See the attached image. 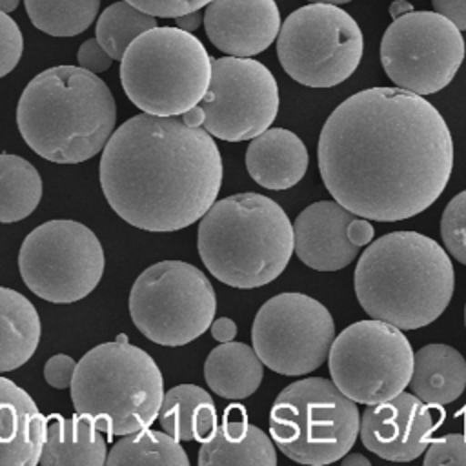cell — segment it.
Here are the masks:
<instances>
[{"instance_id": "6da1fadb", "label": "cell", "mask_w": 466, "mask_h": 466, "mask_svg": "<svg viewBox=\"0 0 466 466\" xmlns=\"http://www.w3.org/2000/svg\"><path fill=\"white\" fill-rule=\"evenodd\" d=\"M317 160L329 195L355 215L395 222L428 209L453 169L446 120L422 95L370 87L322 126Z\"/></svg>"}, {"instance_id": "7a4b0ae2", "label": "cell", "mask_w": 466, "mask_h": 466, "mask_svg": "<svg viewBox=\"0 0 466 466\" xmlns=\"http://www.w3.org/2000/svg\"><path fill=\"white\" fill-rule=\"evenodd\" d=\"M222 158L202 126L142 113L113 131L100 158V186L111 209L153 233L184 229L215 204Z\"/></svg>"}, {"instance_id": "3957f363", "label": "cell", "mask_w": 466, "mask_h": 466, "mask_svg": "<svg viewBox=\"0 0 466 466\" xmlns=\"http://www.w3.org/2000/svg\"><path fill=\"white\" fill-rule=\"evenodd\" d=\"M116 124L107 84L84 67L55 66L22 91L16 126L24 142L44 160L78 164L100 153Z\"/></svg>"}, {"instance_id": "277c9868", "label": "cell", "mask_w": 466, "mask_h": 466, "mask_svg": "<svg viewBox=\"0 0 466 466\" xmlns=\"http://www.w3.org/2000/svg\"><path fill=\"white\" fill-rule=\"evenodd\" d=\"M353 277L360 308L400 329L437 320L455 288L446 249L417 231H393L370 242Z\"/></svg>"}, {"instance_id": "5b68a950", "label": "cell", "mask_w": 466, "mask_h": 466, "mask_svg": "<svg viewBox=\"0 0 466 466\" xmlns=\"http://www.w3.org/2000/svg\"><path fill=\"white\" fill-rule=\"evenodd\" d=\"M197 248L220 282L251 289L275 280L288 266L293 226L286 211L260 193H237L215 204L198 224Z\"/></svg>"}, {"instance_id": "8992f818", "label": "cell", "mask_w": 466, "mask_h": 466, "mask_svg": "<svg viewBox=\"0 0 466 466\" xmlns=\"http://www.w3.org/2000/svg\"><path fill=\"white\" fill-rule=\"evenodd\" d=\"M164 379L153 360L126 335L91 348L71 382L75 411L109 439L147 428L160 411Z\"/></svg>"}, {"instance_id": "52a82bcc", "label": "cell", "mask_w": 466, "mask_h": 466, "mask_svg": "<svg viewBox=\"0 0 466 466\" xmlns=\"http://www.w3.org/2000/svg\"><path fill=\"white\" fill-rule=\"evenodd\" d=\"M204 44L180 27H153L137 36L120 60V84L144 113L178 116L197 106L211 80Z\"/></svg>"}, {"instance_id": "ba28073f", "label": "cell", "mask_w": 466, "mask_h": 466, "mask_svg": "<svg viewBox=\"0 0 466 466\" xmlns=\"http://www.w3.org/2000/svg\"><path fill=\"white\" fill-rule=\"evenodd\" d=\"M359 428L357 402L322 377L288 384L269 411L273 442L288 459L300 464L340 461L355 444Z\"/></svg>"}, {"instance_id": "9c48e42d", "label": "cell", "mask_w": 466, "mask_h": 466, "mask_svg": "<svg viewBox=\"0 0 466 466\" xmlns=\"http://www.w3.org/2000/svg\"><path fill=\"white\" fill-rule=\"evenodd\" d=\"M217 311L209 279L193 264L160 260L133 282L129 313L137 329L160 346H184L211 328Z\"/></svg>"}, {"instance_id": "30bf717a", "label": "cell", "mask_w": 466, "mask_h": 466, "mask_svg": "<svg viewBox=\"0 0 466 466\" xmlns=\"http://www.w3.org/2000/svg\"><path fill=\"white\" fill-rule=\"evenodd\" d=\"M364 38L359 24L335 4L313 2L280 25L277 55L284 71L308 87H333L360 64Z\"/></svg>"}, {"instance_id": "8fae6325", "label": "cell", "mask_w": 466, "mask_h": 466, "mask_svg": "<svg viewBox=\"0 0 466 466\" xmlns=\"http://www.w3.org/2000/svg\"><path fill=\"white\" fill-rule=\"evenodd\" d=\"M24 284L53 304H71L87 297L104 273L98 237L76 220L55 218L35 228L18 251Z\"/></svg>"}, {"instance_id": "7c38bea8", "label": "cell", "mask_w": 466, "mask_h": 466, "mask_svg": "<svg viewBox=\"0 0 466 466\" xmlns=\"http://www.w3.org/2000/svg\"><path fill=\"white\" fill-rule=\"evenodd\" d=\"M328 364L337 388L370 406L404 391L413 371V350L400 328L379 319L359 320L333 339Z\"/></svg>"}, {"instance_id": "4fadbf2b", "label": "cell", "mask_w": 466, "mask_h": 466, "mask_svg": "<svg viewBox=\"0 0 466 466\" xmlns=\"http://www.w3.org/2000/svg\"><path fill=\"white\" fill-rule=\"evenodd\" d=\"M464 60L461 29L437 11H406L388 25L380 62L400 89L433 95L444 89Z\"/></svg>"}, {"instance_id": "5bb4252c", "label": "cell", "mask_w": 466, "mask_h": 466, "mask_svg": "<svg viewBox=\"0 0 466 466\" xmlns=\"http://www.w3.org/2000/svg\"><path fill=\"white\" fill-rule=\"evenodd\" d=\"M335 324L324 304L304 293H280L255 315L251 340L262 364L299 377L320 368L329 355Z\"/></svg>"}, {"instance_id": "9a60e30c", "label": "cell", "mask_w": 466, "mask_h": 466, "mask_svg": "<svg viewBox=\"0 0 466 466\" xmlns=\"http://www.w3.org/2000/svg\"><path fill=\"white\" fill-rule=\"evenodd\" d=\"M202 127L226 142L251 140L266 131L279 113V87L273 73L255 58L222 56L211 64L204 98Z\"/></svg>"}, {"instance_id": "2e32d148", "label": "cell", "mask_w": 466, "mask_h": 466, "mask_svg": "<svg viewBox=\"0 0 466 466\" xmlns=\"http://www.w3.org/2000/svg\"><path fill=\"white\" fill-rule=\"evenodd\" d=\"M373 226L333 200L304 208L293 222L295 253L317 271H337L355 260L360 248L373 238Z\"/></svg>"}, {"instance_id": "e0dca14e", "label": "cell", "mask_w": 466, "mask_h": 466, "mask_svg": "<svg viewBox=\"0 0 466 466\" xmlns=\"http://www.w3.org/2000/svg\"><path fill=\"white\" fill-rule=\"evenodd\" d=\"M433 431L426 404L413 393H399L370 404L360 417L359 435L366 450L380 459L408 462L422 455Z\"/></svg>"}, {"instance_id": "ac0fdd59", "label": "cell", "mask_w": 466, "mask_h": 466, "mask_svg": "<svg viewBox=\"0 0 466 466\" xmlns=\"http://www.w3.org/2000/svg\"><path fill=\"white\" fill-rule=\"evenodd\" d=\"M211 44L231 56H255L268 49L280 31L275 0H211L204 11Z\"/></svg>"}, {"instance_id": "d6986e66", "label": "cell", "mask_w": 466, "mask_h": 466, "mask_svg": "<svg viewBox=\"0 0 466 466\" xmlns=\"http://www.w3.org/2000/svg\"><path fill=\"white\" fill-rule=\"evenodd\" d=\"M47 417L31 395L0 375V466H35L40 461Z\"/></svg>"}, {"instance_id": "ffe728a7", "label": "cell", "mask_w": 466, "mask_h": 466, "mask_svg": "<svg viewBox=\"0 0 466 466\" xmlns=\"http://www.w3.org/2000/svg\"><path fill=\"white\" fill-rule=\"evenodd\" d=\"M198 464L275 466L277 451L271 439L248 420L244 406L231 404L226 408L222 422L217 424L211 437L202 441Z\"/></svg>"}, {"instance_id": "44dd1931", "label": "cell", "mask_w": 466, "mask_h": 466, "mask_svg": "<svg viewBox=\"0 0 466 466\" xmlns=\"http://www.w3.org/2000/svg\"><path fill=\"white\" fill-rule=\"evenodd\" d=\"M308 149L289 129L268 127L251 138L246 149L249 177L262 187L282 191L302 180L308 169Z\"/></svg>"}, {"instance_id": "7402d4cb", "label": "cell", "mask_w": 466, "mask_h": 466, "mask_svg": "<svg viewBox=\"0 0 466 466\" xmlns=\"http://www.w3.org/2000/svg\"><path fill=\"white\" fill-rule=\"evenodd\" d=\"M107 459V442L100 430L82 417L49 415L42 446V466H102Z\"/></svg>"}, {"instance_id": "603a6c76", "label": "cell", "mask_w": 466, "mask_h": 466, "mask_svg": "<svg viewBox=\"0 0 466 466\" xmlns=\"http://www.w3.org/2000/svg\"><path fill=\"white\" fill-rule=\"evenodd\" d=\"M466 388V360L448 344H428L413 353L410 390L424 404L444 406Z\"/></svg>"}, {"instance_id": "cb8c5ba5", "label": "cell", "mask_w": 466, "mask_h": 466, "mask_svg": "<svg viewBox=\"0 0 466 466\" xmlns=\"http://www.w3.org/2000/svg\"><path fill=\"white\" fill-rule=\"evenodd\" d=\"M264 377V364L255 348L244 342H220L204 362V379L213 393L240 400L257 391Z\"/></svg>"}, {"instance_id": "d4e9b609", "label": "cell", "mask_w": 466, "mask_h": 466, "mask_svg": "<svg viewBox=\"0 0 466 466\" xmlns=\"http://www.w3.org/2000/svg\"><path fill=\"white\" fill-rule=\"evenodd\" d=\"M40 317L22 293L0 286V373L25 364L40 342Z\"/></svg>"}, {"instance_id": "484cf974", "label": "cell", "mask_w": 466, "mask_h": 466, "mask_svg": "<svg viewBox=\"0 0 466 466\" xmlns=\"http://www.w3.org/2000/svg\"><path fill=\"white\" fill-rule=\"evenodd\" d=\"M160 428L177 441H206L217 428V410L211 395L197 384H178L164 393Z\"/></svg>"}, {"instance_id": "4316f807", "label": "cell", "mask_w": 466, "mask_h": 466, "mask_svg": "<svg viewBox=\"0 0 466 466\" xmlns=\"http://www.w3.org/2000/svg\"><path fill=\"white\" fill-rule=\"evenodd\" d=\"M42 198V178L36 167L18 155L0 153V222L29 217Z\"/></svg>"}, {"instance_id": "83f0119b", "label": "cell", "mask_w": 466, "mask_h": 466, "mask_svg": "<svg viewBox=\"0 0 466 466\" xmlns=\"http://www.w3.org/2000/svg\"><path fill=\"white\" fill-rule=\"evenodd\" d=\"M107 466L116 464H162V466H189L187 453L180 441L169 433L144 428L124 435L106 459Z\"/></svg>"}, {"instance_id": "f1b7e54d", "label": "cell", "mask_w": 466, "mask_h": 466, "mask_svg": "<svg viewBox=\"0 0 466 466\" xmlns=\"http://www.w3.org/2000/svg\"><path fill=\"white\" fill-rule=\"evenodd\" d=\"M31 24L51 36L84 33L98 15L100 0H24Z\"/></svg>"}, {"instance_id": "f546056e", "label": "cell", "mask_w": 466, "mask_h": 466, "mask_svg": "<svg viewBox=\"0 0 466 466\" xmlns=\"http://www.w3.org/2000/svg\"><path fill=\"white\" fill-rule=\"evenodd\" d=\"M153 27H157V18L153 15L122 0L106 7L98 16L96 40L113 60H122L129 44Z\"/></svg>"}, {"instance_id": "4dcf8cb0", "label": "cell", "mask_w": 466, "mask_h": 466, "mask_svg": "<svg viewBox=\"0 0 466 466\" xmlns=\"http://www.w3.org/2000/svg\"><path fill=\"white\" fill-rule=\"evenodd\" d=\"M441 237L448 253L466 266V189L446 204L441 218Z\"/></svg>"}, {"instance_id": "1f68e13d", "label": "cell", "mask_w": 466, "mask_h": 466, "mask_svg": "<svg viewBox=\"0 0 466 466\" xmlns=\"http://www.w3.org/2000/svg\"><path fill=\"white\" fill-rule=\"evenodd\" d=\"M24 36L9 13L0 11V78L11 73L22 58Z\"/></svg>"}, {"instance_id": "d6a6232c", "label": "cell", "mask_w": 466, "mask_h": 466, "mask_svg": "<svg viewBox=\"0 0 466 466\" xmlns=\"http://www.w3.org/2000/svg\"><path fill=\"white\" fill-rule=\"evenodd\" d=\"M426 466L437 464H464L466 466V435L448 433L430 442L426 455Z\"/></svg>"}, {"instance_id": "836d02e7", "label": "cell", "mask_w": 466, "mask_h": 466, "mask_svg": "<svg viewBox=\"0 0 466 466\" xmlns=\"http://www.w3.org/2000/svg\"><path fill=\"white\" fill-rule=\"evenodd\" d=\"M135 7L162 18H177L180 15L198 11L211 0H127Z\"/></svg>"}, {"instance_id": "e575fe53", "label": "cell", "mask_w": 466, "mask_h": 466, "mask_svg": "<svg viewBox=\"0 0 466 466\" xmlns=\"http://www.w3.org/2000/svg\"><path fill=\"white\" fill-rule=\"evenodd\" d=\"M75 370H76V362L75 359H71L69 355L58 353L53 355L46 366H44V379L51 388L56 390H66L71 388L73 377H75Z\"/></svg>"}, {"instance_id": "d590c367", "label": "cell", "mask_w": 466, "mask_h": 466, "mask_svg": "<svg viewBox=\"0 0 466 466\" xmlns=\"http://www.w3.org/2000/svg\"><path fill=\"white\" fill-rule=\"evenodd\" d=\"M78 66L91 71V73H104L109 69L113 58L111 55L102 47V44L96 38L86 40L78 51H76Z\"/></svg>"}, {"instance_id": "8d00e7d4", "label": "cell", "mask_w": 466, "mask_h": 466, "mask_svg": "<svg viewBox=\"0 0 466 466\" xmlns=\"http://www.w3.org/2000/svg\"><path fill=\"white\" fill-rule=\"evenodd\" d=\"M433 9L455 24L461 31H466V0H431Z\"/></svg>"}, {"instance_id": "74e56055", "label": "cell", "mask_w": 466, "mask_h": 466, "mask_svg": "<svg viewBox=\"0 0 466 466\" xmlns=\"http://www.w3.org/2000/svg\"><path fill=\"white\" fill-rule=\"evenodd\" d=\"M211 335L218 342H229L237 335V324L228 317H220L211 322Z\"/></svg>"}, {"instance_id": "f35d334b", "label": "cell", "mask_w": 466, "mask_h": 466, "mask_svg": "<svg viewBox=\"0 0 466 466\" xmlns=\"http://www.w3.org/2000/svg\"><path fill=\"white\" fill-rule=\"evenodd\" d=\"M175 20H177V27H180V29H184L187 33H193L204 22V13H200V9H198V11H191V13L180 15Z\"/></svg>"}, {"instance_id": "ab89813d", "label": "cell", "mask_w": 466, "mask_h": 466, "mask_svg": "<svg viewBox=\"0 0 466 466\" xmlns=\"http://www.w3.org/2000/svg\"><path fill=\"white\" fill-rule=\"evenodd\" d=\"M182 118H184V122L189 124V126H202V124H204V111H202V107L197 104V106H193L191 109H187L186 113H182Z\"/></svg>"}, {"instance_id": "60d3db41", "label": "cell", "mask_w": 466, "mask_h": 466, "mask_svg": "<svg viewBox=\"0 0 466 466\" xmlns=\"http://www.w3.org/2000/svg\"><path fill=\"white\" fill-rule=\"evenodd\" d=\"M340 462H342V466H370V459H366L360 453H346L340 459Z\"/></svg>"}, {"instance_id": "b9f144b4", "label": "cell", "mask_w": 466, "mask_h": 466, "mask_svg": "<svg viewBox=\"0 0 466 466\" xmlns=\"http://www.w3.org/2000/svg\"><path fill=\"white\" fill-rule=\"evenodd\" d=\"M20 0H0V11L2 13H13L18 7Z\"/></svg>"}, {"instance_id": "7bdbcfd3", "label": "cell", "mask_w": 466, "mask_h": 466, "mask_svg": "<svg viewBox=\"0 0 466 466\" xmlns=\"http://www.w3.org/2000/svg\"><path fill=\"white\" fill-rule=\"evenodd\" d=\"M309 2H324V4H335V5H339V4H346V2H350V0H309Z\"/></svg>"}, {"instance_id": "ee69618b", "label": "cell", "mask_w": 466, "mask_h": 466, "mask_svg": "<svg viewBox=\"0 0 466 466\" xmlns=\"http://www.w3.org/2000/svg\"><path fill=\"white\" fill-rule=\"evenodd\" d=\"M464 326H466V306H464Z\"/></svg>"}]
</instances>
